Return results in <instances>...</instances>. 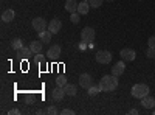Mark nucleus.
Here are the masks:
<instances>
[{
  "mask_svg": "<svg viewBox=\"0 0 155 115\" xmlns=\"http://www.w3.org/2000/svg\"><path fill=\"white\" fill-rule=\"evenodd\" d=\"M99 86L101 89L104 92H113L116 87H118V76H115V75H106L104 78H102L99 81Z\"/></svg>",
  "mask_w": 155,
  "mask_h": 115,
  "instance_id": "1",
  "label": "nucleus"
},
{
  "mask_svg": "<svg viewBox=\"0 0 155 115\" xmlns=\"http://www.w3.org/2000/svg\"><path fill=\"white\" fill-rule=\"evenodd\" d=\"M132 95L135 98H144L146 95H149V86L147 84H143V83H140V84H135L132 87Z\"/></svg>",
  "mask_w": 155,
  "mask_h": 115,
  "instance_id": "2",
  "label": "nucleus"
},
{
  "mask_svg": "<svg viewBox=\"0 0 155 115\" xmlns=\"http://www.w3.org/2000/svg\"><path fill=\"white\" fill-rule=\"evenodd\" d=\"M95 58H96V62L99 64H109L112 61V53L107 52V50H101V52H96Z\"/></svg>",
  "mask_w": 155,
  "mask_h": 115,
  "instance_id": "3",
  "label": "nucleus"
},
{
  "mask_svg": "<svg viewBox=\"0 0 155 115\" xmlns=\"http://www.w3.org/2000/svg\"><path fill=\"white\" fill-rule=\"evenodd\" d=\"M81 39H82V42H93V39H95V30L92 27H85L81 31Z\"/></svg>",
  "mask_w": 155,
  "mask_h": 115,
  "instance_id": "4",
  "label": "nucleus"
},
{
  "mask_svg": "<svg viewBox=\"0 0 155 115\" xmlns=\"http://www.w3.org/2000/svg\"><path fill=\"white\" fill-rule=\"evenodd\" d=\"M47 28V20L44 17H34L33 19V30L37 33H42Z\"/></svg>",
  "mask_w": 155,
  "mask_h": 115,
  "instance_id": "5",
  "label": "nucleus"
},
{
  "mask_svg": "<svg viewBox=\"0 0 155 115\" xmlns=\"http://www.w3.org/2000/svg\"><path fill=\"white\" fill-rule=\"evenodd\" d=\"M120 55H121V59L126 61V62H130V61H134L137 58V53L134 52L132 48H123Z\"/></svg>",
  "mask_w": 155,
  "mask_h": 115,
  "instance_id": "6",
  "label": "nucleus"
},
{
  "mask_svg": "<svg viewBox=\"0 0 155 115\" xmlns=\"http://www.w3.org/2000/svg\"><path fill=\"white\" fill-rule=\"evenodd\" d=\"M79 84H81V87H84V89H88L93 86V79H92V76H90L88 73H82L81 76H79Z\"/></svg>",
  "mask_w": 155,
  "mask_h": 115,
  "instance_id": "7",
  "label": "nucleus"
},
{
  "mask_svg": "<svg viewBox=\"0 0 155 115\" xmlns=\"http://www.w3.org/2000/svg\"><path fill=\"white\" fill-rule=\"evenodd\" d=\"M61 28H62V22H61V19H53V20L48 23V30L53 33V34H58V33L61 31Z\"/></svg>",
  "mask_w": 155,
  "mask_h": 115,
  "instance_id": "8",
  "label": "nucleus"
},
{
  "mask_svg": "<svg viewBox=\"0 0 155 115\" xmlns=\"http://www.w3.org/2000/svg\"><path fill=\"white\" fill-rule=\"evenodd\" d=\"M61 52H62L61 45H51V47L48 48L47 55H48V58H51V59H56V58L61 55Z\"/></svg>",
  "mask_w": 155,
  "mask_h": 115,
  "instance_id": "9",
  "label": "nucleus"
},
{
  "mask_svg": "<svg viewBox=\"0 0 155 115\" xmlns=\"http://www.w3.org/2000/svg\"><path fill=\"white\" fill-rule=\"evenodd\" d=\"M124 70H126V66H124V62H116L115 64V67H112V75H115V76H121L123 73H124Z\"/></svg>",
  "mask_w": 155,
  "mask_h": 115,
  "instance_id": "10",
  "label": "nucleus"
},
{
  "mask_svg": "<svg viewBox=\"0 0 155 115\" xmlns=\"http://www.w3.org/2000/svg\"><path fill=\"white\" fill-rule=\"evenodd\" d=\"M141 104H143L144 109H153V106H155V98L146 95L144 98H141Z\"/></svg>",
  "mask_w": 155,
  "mask_h": 115,
  "instance_id": "11",
  "label": "nucleus"
},
{
  "mask_svg": "<svg viewBox=\"0 0 155 115\" xmlns=\"http://www.w3.org/2000/svg\"><path fill=\"white\" fill-rule=\"evenodd\" d=\"M64 96H65V90H64V87H59V86L53 90V93H51V98L54 101H61Z\"/></svg>",
  "mask_w": 155,
  "mask_h": 115,
  "instance_id": "12",
  "label": "nucleus"
},
{
  "mask_svg": "<svg viewBox=\"0 0 155 115\" xmlns=\"http://www.w3.org/2000/svg\"><path fill=\"white\" fill-rule=\"evenodd\" d=\"M17 55H19V58H22V59H28V58L33 55V52H31L30 47H22V48L17 50Z\"/></svg>",
  "mask_w": 155,
  "mask_h": 115,
  "instance_id": "13",
  "label": "nucleus"
},
{
  "mask_svg": "<svg viewBox=\"0 0 155 115\" xmlns=\"http://www.w3.org/2000/svg\"><path fill=\"white\" fill-rule=\"evenodd\" d=\"M42 47H44V42H42V41H33V42L30 44V48H31L33 55L41 53V52H42Z\"/></svg>",
  "mask_w": 155,
  "mask_h": 115,
  "instance_id": "14",
  "label": "nucleus"
},
{
  "mask_svg": "<svg viewBox=\"0 0 155 115\" xmlns=\"http://www.w3.org/2000/svg\"><path fill=\"white\" fill-rule=\"evenodd\" d=\"M88 9H90V3L85 2V0H82L81 3H78V12H79L81 16H85L88 12Z\"/></svg>",
  "mask_w": 155,
  "mask_h": 115,
  "instance_id": "15",
  "label": "nucleus"
},
{
  "mask_svg": "<svg viewBox=\"0 0 155 115\" xmlns=\"http://www.w3.org/2000/svg\"><path fill=\"white\" fill-rule=\"evenodd\" d=\"M14 17H16V12L12 9H6V11H3V14H2V20L3 22H12Z\"/></svg>",
  "mask_w": 155,
  "mask_h": 115,
  "instance_id": "16",
  "label": "nucleus"
},
{
  "mask_svg": "<svg viewBox=\"0 0 155 115\" xmlns=\"http://www.w3.org/2000/svg\"><path fill=\"white\" fill-rule=\"evenodd\" d=\"M65 9L70 12H76L78 11V3H76V0H65Z\"/></svg>",
  "mask_w": 155,
  "mask_h": 115,
  "instance_id": "17",
  "label": "nucleus"
},
{
  "mask_svg": "<svg viewBox=\"0 0 155 115\" xmlns=\"http://www.w3.org/2000/svg\"><path fill=\"white\" fill-rule=\"evenodd\" d=\"M51 36H53V33H51L50 30H44L42 33H39V41L42 42H51Z\"/></svg>",
  "mask_w": 155,
  "mask_h": 115,
  "instance_id": "18",
  "label": "nucleus"
},
{
  "mask_svg": "<svg viewBox=\"0 0 155 115\" xmlns=\"http://www.w3.org/2000/svg\"><path fill=\"white\" fill-rule=\"evenodd\" d=\"M64 90H65V95H68V96H74L78 92V89H76V86H73V84H65V86H64Z\"/></svg>",
  "mask_w": 155,
  "mask_h": 115,
  "instance_id": "19",
  "label": "nucleus"
},
{
  "mask_svg": "<svg viewBox=\"0 0 155 115\" xmlns=\"http://www.w3.org/2000/svg\"><path fill=\"white\" fill-rule=\"evenodd\" d=\"M11 47L17 52L19 48H22V47H23V41H22V39H19V37H16V39H12V41H11Z\"/></svg>",
  "mask_w": 155,
  "mask_h": 115,
  "instance_id": "20",
  "label": "nucleus"
},
{
  "mask_svg": "<svg viewBox=\"0 0 155 115\" xmlns=\"http://www.w3.org/2000/svg\"><path fill=\"white\" fill-rule=\"evenodd\" d=\"M101 90H102V89H101V86H99V84H98V86H95V84H93L92 87L88 89V95H90V96H95V95H98Z\"/></svg>",
  "mask_w": 155,
  "mask_h": 115,
  "instance_id": "21",
  "label": "nucleus"
},
{
  "mask_svg": "<svg viewBox=\"0 0 155 115\" xmlns=\"http://www.w3.org/2000/svg\"><path fill=\"white\" fill-rule=\"evenodd\" d=\"M67 84V78L64 75H59L58 78H56V86H59V87H64Z\"/></svg>",
  "mask_w": 155,
  "mask_h": 115,
  "instance_id": "22",
  "label": "nucleus"
},
{
  "mask_svg": "<svg viewBox=\"0 0 155 115\" xmlns=\"http://www.w3.org/2000/svg\"><path fill=\"white\" fill-rule=\"evenodd\" d=\"M70 20L73 22V23H79V20H81V14L79 12H71V16H70Z\"/></svg>",
  "mask_w": 155,
  "mask_h": 115,
  "instance_id": "23",
  "label": "nucleus"
},
{
  "mask_svg": "<svg viewBox=\"0 0 155 115\" xmlns=\"http://www.w3.org/2000/svg\"><path fill=\"white\" fill-rule=\"evenodd\" d=\"M47 113H50V115H58V113H61V112H59V109H58L56 106H50V107H47Z\"/></svg>",
  "mask_w": 155,
  "mask_h": 115,
  "instance_id": "24",
  "label": "nucleus"
},
{
  "mask_svg": "<svg viewBox=\"0 0 155 115\" xmlns=\"http://www.w3.org/2000/svg\"><path fill=\"white\" fill-rule=\"evenodd\" d=\"M90 8H99L102 5V0H88Z\"/></svg>",
  "mask_w": 155,
  "mask_h": 115,
  "instance_id": "25",
  "label": "nucleus"
},
{
  "mask_svg": "<svg viewBox=\"0 0 155 115\" xmlns=\"http://www.w3.org/2000/svg\"><path fill=\"white\" fill-rule=\"evenodd\" d=\"M44 59H45V58H44L41 53H36V55L33 56V61H34V62H37V64H39V62H42Z\"/></svg>",
  "mask_w": 155,
  "mask_h": 115,
  "instance_id": "26",
  "label": "nucleus"
},
{
  "mask_svg": "<svg viewBox=\"0 0 155 115\" xmlns=\"http://www.w3.org/2000/svg\"><path fill=\"white\" fill-rule=\"evenodd\" d=\"M146 56L147 58H155V48L153 47H149V50L146 52Z\"/></svg>",
  "mask_w": 155,
  "mask_h": 115,
  "instance_id": "27",
  "label": "nucleus"
},
{
  "mask_svg": "<svg viewBox=\"0 0 155 115\" xmlns=\"http://www.w3.org/2000/svg\"><path fill=\"white\" fill-rule=\"evenodd\" d=\"M73 113H74L73 109H64V110H61V115H73Z\"/></svg>",
  "mask_w": 155,
  "mask_h": 115,
  "instance_id": "28",
  "label": "nucleus"
},
{
  "mask_svg": "<svg viewBox=\"0 0 155 115\" xmlns=\"http://www.w3.org/2000/svg\"><path fill=\"white\" fill-rule=\"evenodd\" d=\"M147 45H149V47H153V48H155V36H150V37H149V41H147Z\"/></svg>",
  "mask_w": 155,
  "mask_h": 115,
  "instance_id": "29",
  "label": "nucleus"
},
{
  "mask_svg": "<svg viewBox=\"0 0 155 115\" xmlns=\"http://www.w3.org/2000/svg\"><path fill=\"white\" fill-rule=\"evenodd\" d=\"M19 113H20L19 109H9L8 110V115H19Z\"/></svg>",
  "mask_w": 155,
  "mask_h": 115,
  "instance_id": "30",
  "label": "nucleus"
},
{
  "mask_svg": "<svg viewBox=\"0 0 155 115\" xmlns=\"http://www.w3.org/2000/svg\"><path fill=\"white\" fill-rule=\"evenodd\" d=\"M129 113H132V115H137V113H138V110H137V109H132V110L129 112Z\"/></svg>",
  "mask_w": 155,
  "mask_h": 115,
  "instance_id": "31",
  "label": "nucleus"
},
{
  "mask_svg": "<svg viewBox=\"0 0 155 115\" xmlns=\"http://www.w3.org/2000/svg\"><path fill=\"white\" fill-rule=\"evenodd\" d=\"M107 2H113V0H107Z\"/></svg>",
  "mask_w": 155,
  "mask_h": 115,
  "instance_id": "32",
  "label": "nucleus"
},
{
  "mask_svg": "<svg viewBox=\"0 0 155 115\" xmlns=\"http://www.w3.org/2000/svg\"><path fill=\"white\" fill-rule=\"evenodd\" d=\"M85 2H88V0H85Z\"/></svg>",
  "mask_w": 155,
  "mask_h": 115,
  "instance_id": "33",
  "label": "nucleus"
},
{
  "mask_svg": "<svg viewBox=\"0 0 155 115\" xmlns=\"http://www.w3.org/2000/svg\"><path fill=\"white\" fill-rule=\"evenodd\" d=\"M153 113H155V110H153Z\"/></svg>",
  "mask_w": 155,
  "mask_h": 115,
  "instance_id": "34",
  "label": "nucleus"
}]
</instances>
